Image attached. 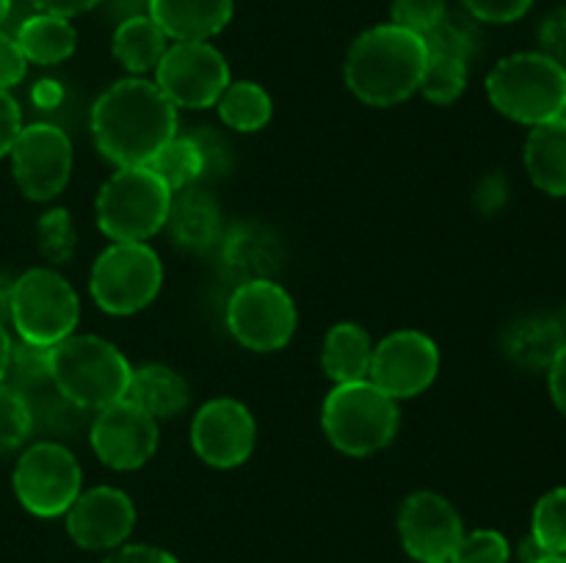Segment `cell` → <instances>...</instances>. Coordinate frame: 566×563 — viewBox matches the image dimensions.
<instances>
[{
	"label": "cell",
	"instance_id": "6da1fadb",
	"mask_svg": "<svg viewBox=\"0 0 566 563\" xmlns=\"http://www.w3.org/2000/svg\"><path fill=\"white\" fill-rule=\"evenodd\" d=\"M94 147L105 160L147 166L166 141L177 136V108L149 77H122L92 105Z\"/></svg>",
	"mask_w": 566,
	"mask_h": 563
},
{
	"label": "cell",
	"instance_id": "7a4b0ae2",
	"mask_svg": "<svg viewBox=\"0 0 566 563\" xmlns=\"http://www.w3.org/2000/svg\"><path fill=\"white\" fill-rule=\"evenodd\" d=\"M426 59L423 36L385 22L354 39L343 64V81L359 103L392 108L418 92Z\"/></svg>",
	"mask_w": 566,
	"mask_h": 563
},
{
	"label": "cell",
	"instance_id": "3957f363",
	"mask_svg": "<svg viewBox=\"0 0 566 563\" xmlns=\"http://www.w3.org/2000/svg\"><path fill=\"white\" fill-rule=\"evenodd\" d=\"M133 364L114 342L97 334H70L50 348V379L55 392L83 412H99L122 401Z\"/></svg>",
	"mask_w": 566,
	"mask_h": 563
},
{
	"label": "cell",
	"instance_id": "277c9868",
	"mask_svg": "<svg viewBox=\"0 0 566 563\" xmlns=\"http://www.w3.org/2000/svg\"><path fill=\"white\" fill-rule=\"evenodd\" d=\"M486 97L506 119L545 125L566 116V70L542 50L506 55L486 75Z\"/></svg>",
	"mask_w": 566,
	"mask_h": 563
},
{
	"label": "cell",
	"instance_id": "5b68a950",
	"mask_svg": "<svg viewBox=\"0 0 566 563\" xmlns=\"http://www.w3.org/2000/svg\"><path fill=\"white\" fill-rule=\"evenodd\" d=\"M321 425L332 447L352 458L374 456L392 445L401 425L398 401L370 379L335 384L321 408Z\"/></svg>",
	"mask_w": 566,
	"mask_h": 563
},
{
	"label": "cell",
	"instance_id": "8992f818",
	"mask_svg": "<svg viewBox=\"0 0 566 563\" xmlns=\"http://www.w3.org/2000/svg\"><path fill=\"white\" fill-rule=\"evenodd\" d=\"M171 191L149 166H122L94 202L97 226L111 243H147L164 232Z\"/></svg>",
	"mask_w": 566,
	"mask_h": 563
},
{
	"label": "cell",
	"instance_id": "52a82bcc",
	"mask_svg": "<svg viewBox=\"0 0 566 563\" xmlns=\"http://www.w3.org/2000/svg\"><path fill=\"white\" fill-rule=\"evenodd\" d=\"M81 320V298L66 276L55 268H31L11 287V318L22 342L53 348L75 334Z\"/></svg>",
	"mask_w": 566,
	"mask_h": 563
},
{
	"label": "cell",
	"instance_id": "ba28073f",
	"mask_svg": "<svg viewBox=\"0 0 566 563\" xmlns=\"http://www.w3.org/2000/svg\"><path fill=\"white\" fill-rule=\"evenodd\" d=\"M164 285V263L149 243H111L94 259L88 293L103 312L125 318L147 309Z\"/></svg>",
	"mask_w": 566,
	"mask_h": 563
},
{
	"label": "cell",
	"instance_id": "9c48e42d",
	"mask_svg": "<svg viewBox=\"0 0 566 563\" xmlns=\"http://www.w3.org/2000/svg\"><path fill=\"white\" fill-rule=\"evenodd\" d=\"M11 486L20 506L33 517H64L83 491L81 461L61 442H33L17 458Z\"/></svg>",
	"mask_w": 566,
	"mask_h": 563
},
{
	"label": "cell",
	"instance_id": "30bf717a",
	"mask_svg": "<svg viewBox=\"0 0 566 563\" xmlns=\"http://www.w3.org/2000/svg\"><path fill=\"white\" fill-rule=\"evenodd\" d=\"M230 334L254 353L282 351L296 334V304L276 279L241 282L227 301Z\"/></svg>",
	"mask_w": 566,
	"mask_h": 563
},
{
	"label": "cell",
	"instance_id": "8fae6325",
	"mask_svg": "<svg viewBox=\"0 0 566 563\" xmlns=\"http://www.w3.org/2000/svg\"><path fill=\"white\" fill-rule=\"evenodd\" d=\"M155 83L175 108H213L230 86V64L210 42H171L155 66Z\"/></svg>",
	"mask_w": 566,
	"mask_h": 563
},
{
	"label": "cell",
	"instance_id": "7c38bea8",
	"mask_svg": "<svg viewBox=\"0 0 566 563\" xmlns=\"http://www.w3.org/2000/svg\"><path fill=\"white\" fill-rule=\"evenodd\" d=\"M9 160L22 196L31 202H53L70 182L75 152L64 127L33 121L22 125Z\"/></svg>",
	"mask_w": 566,
	"mask_h": 563
},
{
	"label": "cell",
	"instance_id": "4fadbf2b",
	"mask_svg": "<svg viewBox=\"0 0 566 563\" xmlns=\"http://www.w3.org/2000/svg\"><path fill=\"white\" fill-rule=\"evenodd\" d=\"M158 419L127 397L94 412L88 425L94 456L116 472H133L144 467L158 450Z\"/></svg>",
	"mask_w": 566,
	"mask_h": 563
},
{
	"label": "cell",
	"instance_id": "5bb4252c",
	"mask_svg": "<svg viewBox=\"0 0 566 563\" xmlns=\"http://www.w3.org/2000/svg\"><path fill=\"white\" fill-rule=\"evenodd\" d=\"M437 375H440V348L423 331H392L374 346L368 379L392 401L420 395L434 384Z\"/></svg>",
	"mask_w": 566,
	"mask_h": 563
},
{
	"label": "cell",
	"instance_id": "9a60e30c",
	"mask_svg": "<svg viewBox=\"0 0 566 563\" xmlns=\"http://www.w3.org/2000/svg\"><path fill=\"white\" fill-rule=\"evenodd\" d=\"M254 445L258 423L247 403L235 397H213L193 414L191 447L208 467H241L254 453Z\"/></svg>",
	"mask_w": 566,
	"mask_h": 563
},
{
	"label": "cell",
	"instance_id": "2e32d148",
	"mask_svg": "<svg viewBox=\"0 0 566 563\" xmlns=\"http://www.w3.org/2000/svg\"><path fill=\"white\" fill-rule=\"evenodd\" d=\"M398 535L407 555L418 563H448L464 535L462 513L437 491H415L401 502Z\"/></svg>",
	"mask_w": 566,
	"mask_h": 563
},
{
	"label": "cell",
	"instance_id": "e0dca14e",
	"mask_svg": "<svg viewBox=\"0 0 566 563\" xmlns=\"http://www.w3.org/2000/svg\"><path fill=\"white\" fill-rule=\"evenodd\" d=\"M66 533L88 552H111L130 539L136 528V506L116 486H92L77 495L64 513Z\"/></svg>",
	"mask_w": 566,
	"mask_h": 563
},
{
	"label": "cell",
	"instance_id": "ac0fdd59",
	"mask_svg": "<svg viewBox=\"0 0 566 563\" xmlns=\"http://www.w3.org/2000/svg\"><path fill=\"white\" fill-rule=\"evenodd\" d=\"M221 263L238 282L276 279L285 265V246L271 226L238 221L221 235Z\"/></svg>",
	"mask_w": 566,
	"mask_h": 563
},
{
	"label": "cell",
	"instance_id": "d6986e66",
	"mask_svg": "<svg viewBox=\"0 0 566 563\" xmlns=\"http://www.w3.org/2000/svg\"><path fill=\"white\" fill-rule=\"evenodd\" d=\"M232 0H149L147 14L171 42H208L232 20Z\"/></svg>",
	"mask_w": 566,
	"mask_h": 563
},
{
	"label": "cell",
	"instance_id": "ffe728a7",
	"mask_svg": "<svg viewBox=\"0 0 566 563\" xmlns=\"http://www.w3.org/2000/svg\"><path fill=\"white\" fill-rule=\"evenodd\" d=\"M166 232L182 252H208L221 241V208L208 191L199 188H182L171 193L169 215H166Z\"/></svg>",
	"mask_w": 566,
	"mask_h": 563
},
{
	"label": "cell",
	"instance_id": "44dd1931",
	"mask_svg": "<svg viewBox=\"0 0 566 563\" xmlns=\"http://www.w3.org/2000/svg\"><path fill=\"white\" fill-rule=\"evenodd\" d=\"M566 342V329L553 315H525L503 334V353L523 370H547Z\"/></svg>",
	"mask_w": 566,
	"mask_h": 563
},
{
	"label": "cell",
	"instance_id": "7402d4cb",
	"mask_svg": "<svg viewBox=\"0 0 566 563\" xmlns=\"http://www.w3.org/2000/svg\"><path fill=\"white\" fill-rule=\"evenodd\" d=\"M525 171L547 196H566V116L531 127Z\"/></svg>",
	"mask_w": 566,
	"mask_h": 563
},
{
	"label": "cell",
	"instance_id": "603a6c76",
	"mask_svg": "<svg viewBox=\"0 0 566 563\" xmlns=\"http://www.w3.org/2000/svg\"><path fill=\"white\" fill-rule=\"evenodd\" d=\"M125 397L142 406L144 412L153 414L160 423V419L177 417V414L186 412L188 401H191V390H188V381L177 370H171L169 364L153 362L133 368Z\"/></svg>",
	"mask_w": 566,
	"mask_h": 563
},
{
	"label": "cell",
	"instance_id": "cb8c5ba5",
	"mask_svg": "<svg viewBox=\"0 0 566 563\" xmlns=\"http://www.w3.org/2000/svg\"><path fill=\"white\" fill-rule=\"evenodd\" d=\"M370 359H374V340L359 323L340 320L326 331L324 348H321V368L335 384L368 379Z\"/></svg>",
	"mask_w": 566,
	"mask_h": 563
},
{
	"label": "cell",
	"instance_id": "d4e9b609",
	"mask_svg": "<svg viewBox=\"0 0 566 563\" xmlns=\"http://www.w3.org/2000/svg\"><path fill=\"white\" fill-rule=\"evenodd\" d=\"M17 44L28 64L55 66L72 59L77 47V31L70 17L50 14V11H36L17 28Z\"/></svg>",
	"mask_w": 566,
	"mask_h": 563
},
{
	"label": "cell",
	"instance_id": "484cf974",
	"mask_svg": "<svg viewBox=\"0 0 566 563\" xmlns=\"http://www.w3.org/2000/svg\"><path fill=\"white\" fill-rule=\"evenodd\" d=\"M166 47H169V39L155 25V20L149 14H133L119 20L114 39H111L114 59L136 77L155 72L158 61L164 59Z\"/></svg>",
	"mask_w": 566,
	"mask_h": 563
},
{
	"label": "cell",
	"instance_id": "4316f807",
	"mask_svg": "<svg viewBox=\"0 0 566 563\" xmlns=\"http://www.w3.org/2000/svg\"><path fill=\"white\" fill-rule=\"evenodd\" d=\"M216 108H219L221 121L238 132L263 130L274 114L269 92L254 81H230Z\"/></svg>",
	"mask_w": 566,
	"mask_h": 563
},
{
	"label": "cell",
	"instance_id": "83f0119b",
	"mask_svg": "<svg viewBox=\"0 0 566 563\" xmlns=\"http://www.w3.org/2000/svg\"><path fill=\"white\" fill-rule=\"evenodd\" d=\"M147 166L164 180V185L171 193L191 188L193 182L202 180V152H199V144L193 141L191 132L188 136L177 132L171 141H166L155 152V158Z\"/></svg>",
	"mask_w": 566,
	"mask_h": 563
},
{
	"label": "cell",
	"instance_id": "f1b7e54d",
	"mask_svg": "<svg viewBox=\"0 0 566 563\" xmlns=\"http://www.w3.org/2000/svg\"><path fill=\"white\" fill-rule=\"evenodd\" d=\"M468 88V61L448 59V55H429L426 59L423 77H420V88L429 103L434 105H451Z\"/></svg>",
	"mask_w": 566,
	"mask_h": 563
},
{
	"label": "cell",
	"instance_id": "f546056e",
	"mask_svg": "<svg viewBox=\"0 0 566 563\" xmlns=\"http://www.w3.org/2000/svg\"><path fill=\"white\" fill-rule=\"evenodd\" d=\"M531 535L547 555H566V486L551 489L536 502Z\"/></svg>",
	"mask_w": 566,
	"mask_h": 563
},
{
	"label": "cell",
	"instance_id": "4dcf8cb0",
	"mask_svg": "<svg viewBox=\"0 0 566 563\" xmlns=\"http://www.w3.org/2000/svg\"><path fill=\"white\" fill-rule=\"evenodd\" d=\"M6 384L28 397V392H39L44 386H53L50 379V348L33 346V342L17 340L11 348V364Z\"/></svg>",
	"mask_w": 566,
	"mask_h": 563
},
{
	"label": "cell",
	"instance_id": "1f68e13d",
	"mask_svg": "<svg viewBox=\"0 0 566 563\" xmlns=\"http://www.w3.org/2000/svg\"><path fill=\"white\" fill-rule=\"evenodd\" d=\"M36 246L48 263H70L77 248V232L70 210L53 208L48 213H42V219L36 221Z\"/></svg>",
	"mask_w": 566,
	"mask_h": 563
},
{
	"label": "cell",
	"instance_id": "d6a6232c",
	"mask_svg": "<svg viewBox=\"0 0 566 563\" xmlns=\"http://www.w3.org/2000/svg\"><path fill=\"white\" fill-rule=\"evenodd\" d=\"M33 434L31 401L14 386L0 384V456L17 450Z\"/></svg>",
	"mask_w": 566,
	"mask_h": 563
},
{
	"label": "cell",
	"instance_id": "836d02e7",
	"mask_svg": "<svg viewBox=\"0 0 566 563\" xmlns=\"http://www.w3.org/2000/svg\"><path fill=\"white\" fill-rule=\"evenodd\" d=\"M423 44L429 55H448V59H462L470 64L479 36L468 20L446 14L429 33H423Z\"/></svg>",
	"mask_w": 566,
	"mask_h": 563
},
{
	"label": "cell",
	"instance_id": "e575fe53",
	"mask_svg": "<svg viewBox=\"0 0 566 563\" xmlns=\"http://www.w3.org/2000/svg\"><path fill=\"white\" fill-rule=\"evenodd\" d=\"M512 561V544L501 530L481 528L464 530L462 541L457 544L448 563H509Z\"/></svg>",
	"mask_w": 566,
	"mask_h": 563
},
{
	"label": "cell",
	"instance_id": "d590c367",
	"mask_svg": "<svg viewBox=\"0 0 566 563\" xmlns=\"http://www.w3.org/2000/svg\"><path fill=\"white\" fill-rule=\"evenodd\" d=\"M446 14V0H392L390 6L392 25L407 28V31L418 33V36L429 33Z\"/></svg>",
	"mask_w": 566,
	"mask_h": 563
},
{
	"label": "cell",
	"instance_id": "8d00e7d4",
	"mask_svg": "<svg viewBox=\"0 0 566 563\" xmlns=\"http://www.w3.org/2000/svg\"><path fill=\"white\" fill-rule=\"evenodd\" d=\"M462 6L475 20L506 25V22H517L520 17L528 14L534 0H462Z\"/></svg>",
	"mask_w": 566,
	"mask_h": 563
},
{
	"label": "cell",
	"instance_id": "74e56055",
	"mask_svg": "<svg viewBox=\"0 0 566 563\" xmlns=\"http://www.w3.org/2000/svg\"><path fill=\"white\" fill-rule=\"evenodd\" d=\"M191 138L199 144V152H202V177H221L230 171V147H227L219 132L197 130L191 132Z\"/></svg>",
	"mask_w": 566,
	"mask_h": 563
},
{
	"label": "cell",
	"instance_id": "f35d334b",
	"mask_svg": "<svg viewBox=\"0 0 566 563\" xmlns=\"http://www.w3.org/2000/svg\"><path fill=\"white\" fill-rule=\"evenodd\" d=\"M28 72V61L22 55L20 44L11 33L0 31V88L11 92L17 83H22Z\"/></svg>",
	"mask_w": 566,
	"mask_h": 563
},
{
	"label": "cell",
	"instance_id": "ab89813d",
	"mask_svg": "<svg viewBox=\"0 0 566 563\" xmlns=\"http://www.w3.org/2000/svg\"><path fill=\"white\" fill-rule=\"evenodd\" d=\"M539 44L542 53L551 55L558 66L566 70V6L564 9L553 11L539 28Z\"/></svg>",
	"mask_w": 566,
	"mask_h": 563
},
{
	"label": "cell",
	"instance_id": "60d3db41",
	"mask_svg": "<svg viewBox=\"0 0 566 563\" xmlns=\"http://www.w3.org/2000/svg\"><path fill=\"white\" fill-rule=\"evenodd\" d=\"M20 130H22L20 103L11 97V92L0 88V158H9Z\"/></svg>",
	"mask_w": 566,
	"mask_h": 563
},
{
	"label": "cell",
	"instance_id": "b9f144b4",
	"mask_svg": "<svg viewBox=\"0 0 566 563\" xmlns=\"http://www.w3.org/2000/svg\"><path fill=\"white\" fill-rule=\"evenodd\" d=\"M103 563H180L169 550L153 544H122L105 555Z\"/></svg>",
	"mask_w": 566,
	"mask_h": 563
},
{
	"label": "cell",
	"instance_id": "7bdbcfd3",
	"mask_svg": "<svg viewBox=\"0 0 566 563\" xmlns=\"http://www.w3.org/2000/svg\"><path fill=\"white\" fill-rule=\"evenodd\" d=\"M547 384H551L553 403L566 417V342L562 351H558V357L553 359L551 368H547Z\"/></svg>",
	"mask_w": 566,
	"mask_h": 563
},
{
	"label": "cell",
	"instance_id": "ee69618b",
	"mask_svg": "<svg viewBox=\"0 0 566 563\" xmlns=\"http://www.w3.org/2000/svg\"><path fill=\"white\" fill-rule=\"evenodd\" d=\"M31 99L36 108L53 110L64 103V86H61L59 81H53V77H42V81L33 83Z\"/></svg>",
	"mask_w": 566,
	"mask_h": 563
},
{
	"label": "cell",
	"instance_id": "f6af8a7d",
	"mask_svg": "<svg viewBox=\"0 0 566 563\" xmlns=\"http://www.w3.org/2000/svg\"><path fill=\"white\" fill-rule=\"evenodd\" d=\"M36 6V11H50V14L61 17H75L83 11H92L94 6H99L103 0H31Z\"/></svg>",
	"mask_w": 566,
	"mask_h": 563
},
{
	"label": "cell",
	"instance_id": "bcb514c9",
	"mask_svg": "<svg viewBox=\"0 0 566 563\" xmlns=\"http://www.w3.org/2000/svg\"><path fill=\"white\" fill-rule=\"evenodd\" d=\"M503 202H506V180L497 174L486 177L479 188V204L486 210V213H492V210L501 208Z\"/></svg>",
	"mask_w": 566,
	"mask_h": 563
},
{
	"label": "cell",
	"instance_id": "7dc6e473",
	"mask_svg": "<svg viewBox=\"0 0 566 563\" xmlns=\"http://www.w3.org/2000/svg\"><path fill=\"white\" fill-rule=\"evenodd\" d=\"M11 348H14V340L9 334V326L0 323V384H6V375H9Z\"/></svg>",
	"mask_w": 566,
	"mask_h": 563
},
{
	"label": "cell",
	"instance_id": "c3c4849f",
	"mask_svg": "<svg viewBox=\"0 0 566 563\" xmlns=\"http://www.w3.org/2000/svg\"><path fill=\"white\" fill-rule=\"evenodd\" d=\"M11 287H14V279L0 270V323L6 326H9L11 318Z\"/></svg>",
	"mask_w": 566,
	"mask_h": 563
},
{
	"label": "cell",
	"instance_id": "681fc988",
	"mask_svg": "<svg viewBox=\"0 0 566 563\" xmlns=\"http://www.w3.org/2000/svg\"><path fill=\"white\" fill-rule=\"evenodd\" d=\"M545 555H547V552L542 550L539 544H536L534 535H528V539L520 541V546H517L520 563H534V561H539V557H545Z\"/></svg>",
	"mask_w": 566,
	"mask_h": 563
},
{
	"label": "cell",
	"instance_id": "f907efd6",
	"mask_svg": "<svg viewBox=\"0 0 566 563\" xmlns=\"http://www.w3.org/2000/svg\"><path fill=\"white\" fill-rule=\"evenodd\" d=\"M9 14H11V0H0V25L9 20Z\"/></svg>",
	"mask_w": 566,
	"mask_h": 563
},
{
	"label": "cell",
	"instance_id": "816d5d0a",
	"mask_svg": "<svg viewBox=\"0 0 566 563\" xmlns=\"http://www.w3.org/2000/svg\"><path fill=\"white\" fill-rule=\"evenodd\" d=\"M534 563H566V555H545Z\"/></svg>",
	"mask_w": 566,
	"mask_h": 563
},
{
	"label": "cell",
	"instance_id": "f5cc1de1",
	"mask_svg": "<svg viewBox=\"0 0 566 563\" xmlns=\"http://www.w3.org/2000/svg\"><path fill=\"white\" fill-rule=\"evenodd\" d=\"M562 323H564V329H566V312H564V318H562Z\"/></svg>",
	"mask_w": 566,
	"mask_h": 563
}]
</instances>
